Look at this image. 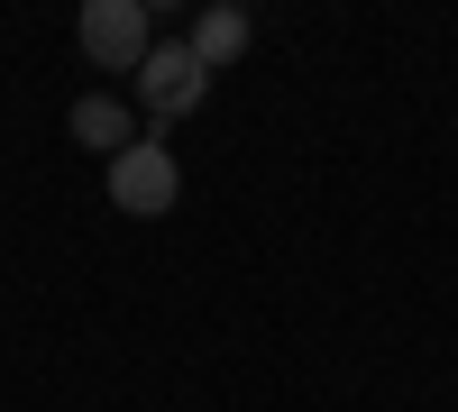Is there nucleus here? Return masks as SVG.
I'll return each mask as SVG.
<instances>
[{
	"instance_id": "39448f33",
	"label": "nucleus",
	"mask_w": 458,
	"mask_h": 412,
	"mask_svg": "<svg viewBox=\"0 0 458 412\" xmlns=\"http://www.w3.org/2000/svg\"><path fill=\"white\" fill-rule=\"evenodd\" d=\"M64 129H73V147H92V156H120V147L147 138V129H138V110H129V101H110V92H83Z\"/></svg>"
},
{
	"instance_id": "f03ea898",
	"label": "nucleus",
	"mask_w": 458,
	"mask_h": 412,
	"mask_svg": "<svg viewBox=\"0 0 458 412\" xmlns=\"http://www.w3.org/2000/svg\"><path fill=\"white\" fill-rule=\"evenodd\" d=\"M73 46H83L101 73H138L147 46H157V28H147V0H83V19H73Z\"/></svg>"
},
{
	"instance_id": "20e7f679",
	"label": "nucleus",
	"mask_w": 458,
	"mask_h": 412,
	"mask_svg": "<svg viewBox=\"0 0 458 412\" xmlns=\"http://www.w3.org/2000/svg\"><path fill=\"white\" fill-rule=\"evenodd\" d=\"M248 37H257V19L239 10V0H211V10L193 19V37H183V46H193V64H202V73H229V64L248 55Z\"/></svg>"
},
{
	"instance_id": "f257e3e1",
	"label": "nucleus",
	"mask_w": 458,
	"mask_h": 412,
	"mask_svg": "<svg viewBox=\"0 0 458 412\" xmlns=\"http://www.w3.org/2000/svg\"><path fill=\"white\" fill-rule=\"evenodd\" d=\"M174 202H183V165H174V147H165L157 129L110 156V211H129V220H165Z\"/></svg>"
},
{
	"instance_id": "7ed1b4c3",
	"label": "nucleus",
	"mask_w": 458,
	"mask_h": 412,
	"mask_svg": "<svg viewBox=\"0 0 458 412\" xmlns=\"http://www.w3.org/2000/svg\"><path fill=\"white\" fill-rule=\"evenodd\" d=\"M138 101H147V129H157V120H193V110L211 101V73L193 64V46H183V37H157V46H147V64H138Z\"/></svg>"
}]
</instances>
